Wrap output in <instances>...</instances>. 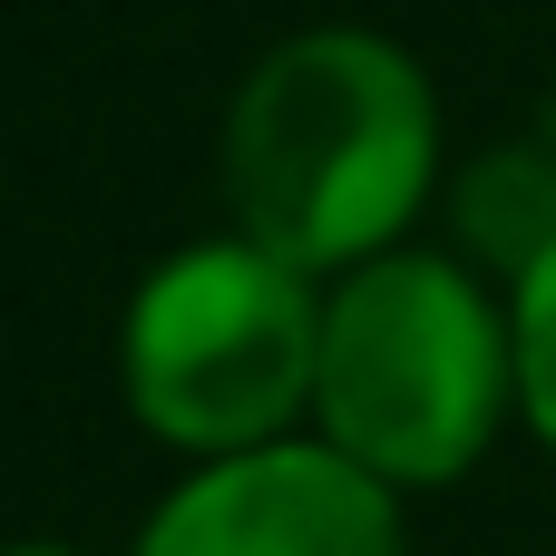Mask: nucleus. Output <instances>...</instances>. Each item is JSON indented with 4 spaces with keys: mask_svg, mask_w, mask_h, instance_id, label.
Returning <instances> with one entry per match:
<instances>
[{
    "mask_svg": "<svg viewBox=\"0 0 556 556\" xmlns=\"http://www.w3.org/2000/svg\"><path fill=\"white\" fill-rule=\"evenodd\" d=\"M430 156H440L430 78L362 29L283 39L225 117L235 225L303 274L391 254V235L430 195Z\"/></svg>",
    "mask_w": 556,
    "mask_h": 556,
    "instance_id": "nucleus-1",
    "label": "nucleus"
},
{
    "mask_svg": "<svg viewBox=\"0 0 556 556\" xmlns=\"http://www.w3.org/2000/svg\"><path fill=\"white\" fill-rule=\"evenodd\" d=\"M518 391V342L450 254H371L323 303L313 410L381 489H450Z\"/></svg>",
    "mask_w": 556,
    "mask_h": 556,
    "instance_id": "nucleus-2",
    "label": "nucleus"
},
{
    "mask_svg": "<svg viewBox=\"0 0 556 556\" xmlns=\"http://www.w3.org/2000/svg\"><path fill=\"white\" fill-rule=\"evenodd\" d=\"M323 303L313 274L254 235L156 264L127 303V410L176 450H264L313 401Z\"/></svg>",
    "mask_w": 556,
    "mask_h": 556,
    "instance_id": "nucleus-3",
    "label": "nucleus"
},
{
    "mask_svg": "<svg viewBox=\"0 0 556 556\" xmlns=\"http://www.w3.org/2000/svg\"><path fill=\"white\" fill-rule=\"evenodd\" d=\"M137 556H401V508L332 440H264L195 469Z\"/></svg>",
    "mask_w": 556,
    "mask_h": 556,
    "instance_id": "nucleus-4",
    "label": "nucleus"
},
{
    "mask_svg": "<svg viewBox=\"0 0 556 556\" xmlns=\"http://www.w3.org/2000/svg\"><path fill=\"white\" fill-rule=\"evenodd\" d=\"M450 225H459V244H469L489 274L528 283L556 254V147H489V156L459 176Z\"/></svg>",
    "mask_w": 556,
    "mask_h": 556,
    "instance_id": "nucleus-5",
    "label": "nucleus"
},
{
    "mask_svg": "<svg viewBox=\"0 0 556 556\" xmlns=\"http://www.w3.org/2000/svg\"><path fill=\"white\" fill-rule=\"evenodd\" d=\"M508 342H518V401L538 420V440L556 450V254L518 283V313H508Z\"/></svg>",
    "mask_w": 556,
    "mask_h": 556,
    "instance_id": "nucleus-6",
    "label": "nucleus"
},
{
    "mask_svg": "<svg viewBox=\"0 0 556 556\" xmlns=\"http://www.w3.org/2000/svg\"><path fill=\"white\" fill-rule=\"evenodd\" d=\"M10 556H59V547H10Z\"/></svg>",
    "mask_w": 556,
    "mask_h": 556,
    "instance_id": "nucleus-7",
    "label": "nucleus"
}]
</instances>
